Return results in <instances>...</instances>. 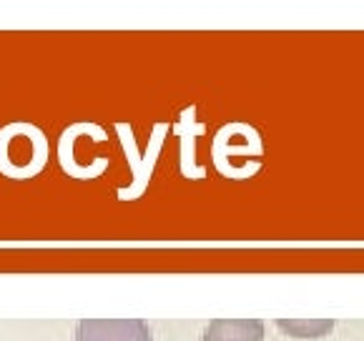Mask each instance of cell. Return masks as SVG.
Listing matches in <instances>:
<instances>
[{"instance_id": "obj_4", "label": "cell", "mask_w": 364, "mask_h": 341, "mask_svg": "<svg viewBox=\"0 0 364 341\" xmlns=\"http://www.w3.org/2000/svg\"><path fill=\"white\" fill-rule=\"evenodd\" d=\"M73 341H154L144 319H80Z\"/></svg>"}, {"instance_id": "obj_3", "label": "cell", "mask_w": 364, "mask_h": 341, "mask_svg": "<svg viewBox=\"0 0 364 341\" xmlns=\"http://www.w3.org/2000/svg\"><path fill=\"white\" fill-rule=\"evenodd\" d=\"M262 153V136L247 123H231V126L221 128L214 139V163L219 168V173H224L229 178H239V168H236L239 156L241 158L252 156L254 161H259Z\"/></svg>"}, {"instance_id": "obj_1", "label": "cell", "mask_w": 364, "mask_h": 341, "mask_svg": "<svg viewBox=\"0 0 364 341\" xmlns=\"http://www.w3.org/2000/svg\"><path fill=\"white\" fill-rule=\"evenodd\" d=\"M48 163V139L38 126L26 121L0 128V173L13 181L38 176Z\"/></svg>"}, {"instance_id": "obj_2", "label": "cell", "mask_w": 364, "mask_h": 341, "mask_svg": "<svg viewBox=\"0 0 364 341\" xmlns=\"http://www.w3.org/2000/svg\"><path fill=\"white\" fill-rule=\"evenodd\" d=\"M116 134L118 141H121V148H124L126 158L131 163V183L124 188H118L116 196L118 201H136L146 193L151 181V173H154V166L156 158H159L161 148H164V141H166L168 134V123H156L154 131H151V141H149V148L141 153L139 146H136V136H134V128L129 123L118 121L116 126Z\"/></svg>"}, {"instance_id": "obj_5", "label": "cell", "mask_w": 364, "mask_h": 341, "mask_svg": "<svg viewBox=\"0 0 364 341\" xmlns=\"http://www.w3.org/2000/svg\"><path fill=\"white\" fill-rule=\"evenodd\" d=\"M178 141H181V173L191 181H198V178H206V168L198 166L196 161V139L206 131L204 123L196 121V106H188L186 111L178 116V123L173 126Z\"/></svg>"}, {"instance_id": "obj_7", "label": "cell", "mask_w": 364, "mask_h": 341, "mask_svg": "<svg viewBox=\"0 0 364 341\" xmlns=\"http://www.w3.org/2000/svg\"><path fill=\"white\" fill-rule=\"evenodd\" d=\"M93 128L91 121H80V123H73L68 126L60 134L58 139V161H60V168L68 173L70 178H80V181H91V178H98L93 170H88L86 166L80 163V158L75 156V144L83 134H88Z\"/></svg>"}, {"instance_id": "obj_8", "label": "cell", "mask_w": 364, "mask_h": 341, "mask_svg": "<svg viewBox=\"0 0 364 341\" xmlns=\"http://www.w3.org/2000/svg\"><path fill=\"white\" fill-rule=\"evenodd\" d=\"M277 329L291 339H321L334 331V319H277Z\"/></svg>"}, {"instance_id": "obj_6", "label": "cell", "mask_w": 364, "mask_h": 341, "mask_svg": "<svg viewBox=\"0 0 364 341\" xmlns=\"http://www.w3.org/2000/svg\"><path fill=\"white\" fill-rule=\"evenodd\" d=\"M267 329L259 319H214L201 334V341H264Z\"/></svg>"}]
</instances>
